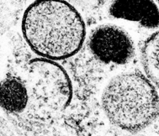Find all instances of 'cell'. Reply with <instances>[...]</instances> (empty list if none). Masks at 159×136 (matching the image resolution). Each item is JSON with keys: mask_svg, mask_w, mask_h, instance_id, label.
Here are the masks:
<instances>
[{"mask_svg": "<svg viewBox=\"0 0 159 136\" xmlns=\"http://www.w3.org/2000/svg\"><path fill=\"white\" fill-rule=\"evenodd\" d=\"M39 79L45 105L55 110H63L69 106L72 87L69 76L54 60L41 57L31 62Z\"/></svg>", "mask_w": 159, "mask_h": 136, "instance_id": "cell-4", "label": "cell"}, {"mask_svg": "<svg viewBox=\"0 0 159 136\" xmlns=\"http://www.w3.org/2000/svg\"><path fill=\"white\" fill-rule=\"evenodd\" d=\"M28 103L25 84L16 77H7L0 82V107L10 113L23 112Z\"/></svg>", "mask_w": 159, "mask_h": 136, "instance_id": "cell-6", "label": "cell"}, {"mask_svg": "<svg viewBox=\"0 0 159 136\" xmlns=\"http://www.w3.org/2000/svg\"><path fill=\"white\" fill-rule=\"evenodd\" d=\"M142 64L149 80L159 87V30L145 42L142 50Z\"/></svg>", "mask_w": 159, "mask_h": 136, "instance_id": "cell-7", "label": "cell"}, {"mask_svg": "<svg viewBox=\"0 0 159 136\" xmlns=\"http://www.w3.org/2000/svg\"><path fill=\"white\" fill-rule=\"evenodd\" d=\"M102 107L111 124L137 132L159 114V96L154 84L139 72H123L111 78L102 93Z\"/></svg>", "mask_w": 159, "mask_h": 136, "instance_id": "cell-2", "label": "cell"}, {"mask_svg": "<svg viewBox=\"0 0 159 136\" xmlns=\"http://www.w3.org/2000/svg\"><path fill=\"white\" fill-rule=\"evenodd\" d=\"M21 28L30 48L54 61L77 54L86 37L82 15L65 0L34 1L24 13Z\"/></svg>", "mask_w": 159, "mask_h": 136, "instance_id": "cell-1", "label": "cell"}, {"mask_svg": "<svg viewBox=\"0 0 159 136\" xmlns=\"http://www.w3.org/2000/svg\"><path fill=\"white\" fill-rule=\"evenodd\" d=\"M90 50L98 61L105 64L124 65L133 58L135 46L125 29L115 24H102L90 35Z\"/></svg>", "mask_w": 159, "mask_h": 136, "instance_id": "cell-3", "label": "cell"}, {"mask_svg": "<svg viewBox=\"0 0 159 136\" xmlns=\"http://www.w3.org/2000/svg\"><path fill=\"white\" fill-rule=\"evenodd\" d=\"M109 13L116 19L136 22L146 29L159 26V8L153 0H113Z\"/></svg>", "mask_w": 159, "mask_h": 136, "instance_id": "cell-5", "label": "cell"}]
</instances>
